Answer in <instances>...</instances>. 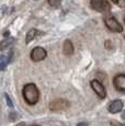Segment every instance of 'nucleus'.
I'll use <instances>...</instances> for the list:
<instances>
[{
    "instance_id": "2",
    "label": "nucleus",
    "mask_w": 125,
    "mask_h": 126,
    "mask_svg": "<svg viewBox=\"0 0 125 126\" xmlns=\"http://www.w3.org/2000/svg\"><path fill=\"white\" fill-rule=\"evenodd\" d=\"M90 6L98 12H109L111 10V4L107 0H90Z\"/></svg>"
},
{
    "instance_id": "15",
    "label": "nucleus",
    "mask_w": 125,
    "mask_h": 126,
    "mask_svg": "<svg viewBox=\"0 0 125 126\" xmlns=\"http://www.w3.org/2000/svg\"><path fill=\"white\" fill-rule=\"evenodd\" d=\"M116 3L119 4L120 7H122V8H125V0H119Z\"/></svg>"
},
{
    "instance_id": "18",
    "label": "nucleus",
    "mask_w": 125,
    "mask_h": 126,
    "mask_svg": "<svg viewBox=\"0 0 125 126\" xmlns=\"http://www.w3.org/2000/svg\"><path fill=\"white\" fill-rule=\"evenodd\" d=\"M122 117H123V118H124V120H125V111H124V112H123V114H122Z\"/></svg>"
},
{
    "instance_id": "16",
    "label": "nucleus",
    "mask_w": 125,
    "mask_h": 126,
    "mask_svg": "<svg viewBox=\"0 0 125 126\" xmlns=\"http://www.w3.org/2000/svg\"><path fill=\"white\" fill-rule=\"evenodd\" d=\"M77 126H88V123H86V122H85V123H83V122H82V123H79V124L77 125Z\"/></svg>"
},
{
    "instance_id": "12",
    "label": "nucleus",
    "mask_w": 125,
    "mask_h": 126,
    "mask_svg": "<svg viewBox=\"0 0 125 126\" xmlns=\"http://www.w3.org/2000/svg\"><path fill=\"white\" fill-rule=\"evenodd\" d=\"M13 43V40L12 38H9V40H4V41H2L1 43H0V50H3V49H6L7 47H8L10 44H12Z\"/></svg>"
},
{
    "instance_id": "10",
    "label": "nucleus",
    "mask_w": 125,
    "mask_h": 126,
    "mask_svg": "<svg viewBox=\"0 0 125 126\" xmlns=\"http://www.w3.org/2000/svg\"><path fill=\"white\" fill-rule=\"evenodd\" d=\"M38 34H40V32H38L37 30H35V29H31V30L28 32V34H26V41H25L26 44H29L31 41L34 40V37Z\"/></svg>"
},
{
    "instance_id": "4",
    "label": "nucleus",
    "mask_w": 125,
    "mask_h": 126,
    "mask_svg": "<svg viewBox=\"0 0 125 126\" xmlns=\"http://www.w3.org/2000/svg\"><path fill=\"white\" fill-rule=\"evenodd\" d=\"M69 106V103L67 100H62V99H58V100L52 101L49 104V109L52 111H62L66 110Z\"/></svg>"
},
{
    "instance_id": "6",
    "label": "nucleus",
    "mask_w": 125,
    "mask_h": 126,
    "mask_svg": "<svg viewBox=\"0 0 125 126\" xmlns=\"http://www.w3.org/2000/svg\"><path fill=\"white\" fill-rule=\"evenodd\" d=\"M90 84H91V87H92L93 91H94L101 99L105 98V95H107V92H105L104 87L101 84V82H99L98 80H92Z\"/></svg>"
},
{
    "instance_id": "11",
    "label": "nucleus",
    "mask_w": 125,
    "mask_h": 126,
    "mask_svg": "<svg viewBox=\"0 0 125 126\" xmlns=\"http://www.w3.org/2000/svg\"><path fill=\"white\" fill-rule=\"evenodd\" d=\"M10 56L11 55H9V56H1L0 57V70H2L4 67H7V65H8L9 62H10Z\"/></svg>"
},
{
    "instance_id": "19",
    "label": "nucleus",
    "mask_w": 125,
    "mask_h": 126,
    "mask_svg": "<svg viewBox=\"0 0 125 126\" xmlns=\"http://www.w3.org/2000/svg\"><path fill=\"white\" fill-rule=\"evenodd\" d=\"M112 1H113V2H115V3H116V2L119 1V0H112Z\"/></svg>"
},
{
    "instance_id": "13",
    "label": "nucleus",
    "mask_w": 125,
    "mask_h": 126,
    "mask_svg": "<svg viewBox=\"0 0 125 126\" xmlns=\"http://www.w3.org/2000/svg\"><path fill=\"white\" fill-rule=\"evenodd\" d=\"M62 1V0H48V3L52 7H54V8H57V7L61 6Z\"/></svg>"
},
{
    "instance_id": "7",
    "label": "nucleus",
    "mask_w": 125,
    "mask_h": 126,
    "mask_svg": "<svg viewBox=\"0 0 125 126\" xmlns=\"http://www.w3.org/2000/svg\"><path fill=\"white\" fill-rule=\"evenodd\" d=\"M113 83L116 90L125 92V75H117L114 79H113Z\"/></svg>"
},
{
    "instance_id": "1",
    "label": "nucleus",
    "mask_w": 125,
    "mask_h": 126,
    "mask_svg": "<svg viewBox=\"0 0 125 126\" xmlns=\"http://www.w3.org/2000/svg\"><path fill=\"white\" fill-rule=\"evenodd\" d=\"M23 96L29 104H35L40 98V92L34 83H28L23 88Z\"/></svg>"
},
{
    "instance_id": "3",
    "label": "nucleus",
    "mask_w": 125,
    "mask_h": 126,
    "mask_svg": "<svg viewBox=\"0 0 125 126\" xmlns=\"http://www.w3.org/2000/svg\"><path fill=\"white\" fill-rule=\"evenodd\" d=\"M104 22H105L107 28L109 29L110 31H112V32L120 33V32L123 31V26L119 23V21H117L116 19L113 18V16H107L105 20H104Z\"/></svg>"
},
{
    "instance_id": "5",
    "label": "nucleus",
    "mask_w": 125,
    "mask_h": 126,
    "mask_svg": "<svg viewBox=\"0 0 125 126\" xmlns=\"http://www.w3.org/2000/svg\"><path fill=\"white\" fill-rule=\"evenodd\" d=\"M47 53L46 50L43 47H35L33 48V50L31 52V59L33 62H40V60H43L45 57H46Z\"/></svg>"
},
{
    "instance_id": "9",
    "label": "nucleus",
    "mask_w": 125,
    "mask_h": 126,
    "mask_svg": "<svg viewBox=\"0 0 125 126\" xmlns=\"http://www.w3.org/2000/svg\"><path fill=\"white\" fill-rule=\"evenodd\" d=\"M64 53L66 55H73V53H74L73 43H71L69 40L65 41V43H64Z\"/></svg>"
},
{
    "instance_id": "8",
    "label": "nucleus",
    "mask_w": 125,
    "mask_h": 126,
    "mask_svg": "<svg viewBox=\"0 0 125 126\" xmlns=\"http://www.w3.org/2000/svg\"><path fill=\"white\" fill-rule=\"evenodd\" d=\"M123 109V102L121 100H115L109 105V111L111 113H117Z\"/></svg>"
},
{
    "instance_id": "14",
    "label": "nucleus",
    "mask_w": 125,
    "mask_h": 126,
    "mask_svg": "<svg viewBox=\"0 0 125 126\" xmlns=\"http://www.w3.org/2000/svg\"><path fill=\"white\" fill-rule=\"evenodd\" d=\"M6 99H7V103H8V105L10 106V108H13V104H12V102H11V100H10V98H9L8 94H6Z\"/></svg>"
},
{
    "instance_id": "17",
    "label": "nucleus",
    "mask_w": 125,
    "mask_h": 126,
    "mask_svg": "<svg viewBox=\"0 0 125 126\" xmlns=\"http://www.w3.org/2000/svg\"><path fill=\"white\" fill-rule=\"evenodd\" d=\"M112 126H125V125H123V124H120V123H113Z\"/></svg>"
}]
</instances>
